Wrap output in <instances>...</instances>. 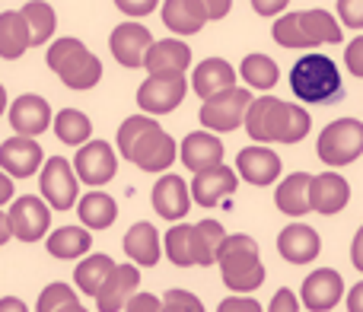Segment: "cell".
Returning a JSON list of instances; mask_svg holds the SVG:
<instances>
[{
  "mask_svg": "<svg viewBox=\"0 0 363 312\" xmlns=\"http://www.w3.org/2000/svg\"><path fill=\"white\" fill-rule=\"evenodd\" d=\"M242 125L255 144H300L313 128V118L296 102H284L277 96H255Z\"/></svg>",
  "mask_w": 363,
  "mask_h": 312,
  "instance_id": "obj_1",
  "label": "cell"
},
{
  "mask_svg": "<svg viewBox=\"0 0 363 312\" xmlns=\"http://www.w3.org/2000/svg\"><path fill=\"white\" fill-rule=\"evenodd\" d=\"M118 150L128 162H134L144 172H166L176 162L179 144L150 115H131L118 128Z\"/></svg>",
  "mask_w": 363,
  "mask_h": 312,
  "instance_id": "obj_2",
  "label": "cell"
},
{
  "mask_svg": "<svg viewBox=\"0 0 363 312\" xmlns=\"http://www.w3.org/2000/svg\"><path fill=\"white\" fill-rule=\"evenodd\" d=\"M271 35L281 48H315V45H338L341 26L328 10H300L274 19Z\"/></svg>",
  "mask_w": 363,
  "mask_h": 312,
  "instance_id": "obj_3",
  "label": "cell"
},
{
  "mask_svg": "<svg viewBox=\"0 0 363 312\" xmlns=\"http://www.w3.org/2000/svg\"><path fill=\"white\" fill-rule=\"evenodd\" d=\"M220 274H223V284L233 290V294H252L264 284V264L262 255H258V243L245 233H236V236L223 239V249H220Z\"/></svg>",
  "mask_w": 363,
  "mask_h": 312,
  "instance_id": "obj_4",
  "label": "cell"
},
{
  "mask_svg": "<svg viewBox=\"0 0 363 312\" xmlns=\"http://www.w3.org/2000/svg\"><path fill=\"white\" fill-rule=\"evenodd\" d=\"M48 67L57 74V80L67 89H93L102 80V61L80 42V38H55V45H48L45 55Z\"/></svg>",
  "mask_w": 363,
  "mask_h": 312,
  "instance_id": "obj_5",
  "label": "cell"
},
{
  "mask_svg": "<svg viewBox=\"0 0 363 312\" xmlns=\"http://www.w3.org/2000/svg\"><path fill=\"white\" fill-rule=\"evenodd\" d=\"M290 89L300 102H309V106H319V102H332L338 99L341 93V70L338 64L332 61L322 51H313V55L300 57L290 70Z\"/></svg>",
  "mask_w": 363,
  "mask_h": 312,
  "instance_id": "obj_6",
  "label": "cell"
},
{
  "mask_svg": "<svg viewBox=\"0 0 363 312\" xmlns=\"http://www.w3.org/2000/svg\"><path fill=\"white\" fill-rule=\"evenodd\" d=\"M315 153H319V160L332 169L351 166L354 160L363 156V121H357V118L332 121V125L319 134Z\"/></svg>",
  "mask_w": 363,
  "mask_h": 312,
  "instance_id": "obj_7",
  "label": "cell"
},
{
  "mask_svg": "<svg viewBox=\"0 0 363 312\" xmlns=\"http://www.w3.org/2000/svg\"><path fill=\"white\" fill-rule=\"evenodd\" d=\"M252 99L255 96L249 93V89L242 87H230V89H220V93L207 96L204 106H201V125L207 128V131H236L239 125L245 121V112H249Z\"/></svg>",
  "mask_w": 363,
  "mask_h": 312,
  "instance_id": "obj_8",
  "label": "cell"
},
{
  "mask_svg": "<svg viewBox=\"0 0 363 312\" xmlns=\"http://www.w3.org/2000/svg\"><path fill=\"white\" fill-rule=\"evenodd\" d=\"M38 188H42V198L55 211H70L77 204V191H80V179L74 172V162H67L64 156L45 160L42 175H38Z\"/></svg>",
  "mask_w": 363,
  "mask_h": 312,
  "instance_id": "obj_9",
  "label": "cell"
},
{
  "mask_svg": "<svg viewBox=\"0 0 363 312\" xmlns=\"http://www.w3.org/2000/svg\"><path fill=\"white\" fill-rule=\"evenodd\" d=\"M10 226H13V236L19 243H38V239L48 236V226H51V204L35 194H23L10 204Z\"/></svg>",
  "mask_w": 363,
  "mask_h": 312,
  "instance_id": "obj_10",
  "label": "cell"
},
{
  "mask_svg": "<svg viewBox=\"0 0 363 312\" xmlns=\"http://www.w3.org/2000/svg\"><path fill=\"white\" fill-rule=\"evenodd\" d=\"M188 93L185 77H157L150 74L138 89V106L147 115H169L182 106Z\"/></svg>",
  "mask_w": 363,
  "mask_h": 312,
  "instance_id": "obj_11",
  "label": "cell"
},
{
  "mask_svg": "<svg viewBox=\"0 0 363 312\" xmlns=\"http://www.w3.org/2000/svg\"><path fill=\"white\" fill-rule=\"evenodd\" d=\"M74 172L80 182L86 185H106L115 172H118V156L106 144V140H86L77 147V160H74Z\"/></svg>",
  "mask_w": 363,
  "mask_h": 312,
  "instance_id": "obj_12",
  "label": "cell"
},
{
  "mask_svg": "<svg viewBox=\"0 0 363 312\" xmlns=\"http://www.w3.org/2000/svg\"><path fill=\"white\" fill-rule=\"evenodd\" d=\"M153 45V35L144 23H121L112 29V38H108V48H112V57L128 70L144 67V57Z\"/></svg>",
  "mask_w": 363,
  "mask_h": 312,
  "instance_id": "obj_13",
  "label": "cell"
},
{
  "mask_svg": "<svg viewBox=\"0 0 363 312\" xmlns=\"http://www.w3.org/2000/svg\"><path fill=\"white\" fill-rule=\"evenodd\" d=\"M45 153L42 147L35 144V138H26V134H16V138L4 140L0 144V169L10 172L13 179H29L42 169Z\"/></svg>",
  "mask_w": 363,
  "mask_h": 312,
  "instance_id": "obj_14",
  "label": "cell"
},
{
  "mask_svg": "<svg viewBox=\"0 0 363 312\" xmlns=\"http://www.w3.org/2000/svg\"><path fill=\"white\" fill-rule=\"evenodd\" d=\"M345 300V277L335 268H319L303 281V306L313 312H328Z\"/></svg>",
  "mask_w": 363,
  "mask_h": 312,
  "instance_id": "obj_15",
  "label": "cell"
},
{
  "mask_svg": "<svg viewBox=\"0 0 363 312\" xmlns=\"http://www.w3.org/2000/svg\"><path fill=\"white\" fill-rule=\"evenodd\" d=\"M140 287V271L138 264H115L112 274L106 277V284L96 294V309L99 312H118L128 306L134 294Z\"/></svg>",
  "mask_w": 363,
  "mask_h": 312,
  "instance_id": "obj_16",
  "label": "cell"
},
{
  "mask_svg": "<svg viewBox=\"0 0 363 312\" xmlns=\"http://www.w3.org/2000/svg\"><path fill=\"white\" fill-rule=\"evenodd\" d=\"M236 185H239V175L233 172L230 166L217 162V166H211V169L194 172L191 198L198 201V204H204V207H213V204H220L223 198L236 194Z\"/></svg>",
  "mask_w": 363,
  "mask_h": 312,
  "instance_id": "obj_17",
  "label": "cell"
},
{
  "mask_svg": "<svg viewBox=\"0 0 363 312\" xmlns=\"http://www.w3.org/2000/svg\"><path fill=\"white\" fill-rule=\"evenodd\" d=\"M188 64H191V48L179 38H160L144 57V67L157 77H185Z\"/></svg>",
  "mask_w": 363,
  "mask_h": 312,
  "instance_id": "obj_18",
  "label": "cell"
},
{
  "mask_svg": "<svg viewBox=\"0 0 363 312\" xmlns=\"http://www.w3.org/2000/svg\"><path fill=\"white\" fill-rule=\"evenodd\" d=\"M150 201L163 220H182L188 213V207H191V188L185 185L182 175L166 172V175H160L157 185H153Z\"/></svg>",
  "mask_w": 363,
  "mask_h": 312,
  "instance_id": "obj_19",
  "label": "cell"
},
{
  "mask_svg": "<svg viewBox=\"0 0 363 312\" xmlns=\"http://www.w3.org/2000/svg\"><path fill=\"white\" fill-rule=\"evenodd\" d=\"M10 125L16 134H26V138H38L51 128V106L35 93L19 96L10 106Z\"/></svg>",
  "mask_w": 363,
  "mask_h": 312,
  "instance_id": "obj_20",
  "label": "cell"
},
{
  "mask_svg": "<svg viewBox=\"0 0 363 312\" xmlns=\"http://www.w3.org/2000/svg\"><path fill=\"white\" fill-rule=\"evenodd\" d=\"M277 252H281V258L290 264H309L322 252V239L313 226L290 223V226H284V233L277 236Z\"/></svg>",
  "mask_w": 363,
  "mask_h": 312,
  "instance_id": "obj_21",
  "label": "cell"
},
{
  "mask_svg": "<svg viewBox=\"0 0 363 312\" xmlns=\"http://www.w3.org/2000/svg\"><path fill=\"white\" fill-rule=\"evenodd\" d=\"M313 211L322 213V217H332V213H341L351 201V185H347L345 175L338 172H322V175H313Z\"/></svg>",
  "mask_w": 363,
  "mask_h": 312,
  "instance_id": "obj_22",
  "label": "cell"
},
{
  "mask_svg": "<svg viewBox=\"0 0 363 312\" xmlns=\"http://www.w3.org/2000/svg\"><path fill=\"white\" fill-rule=\"evenodd\" d=\"M236 172L242 175L249 185H271L281 175V156L268 147H245L236 156Z\"/></svg>",
  "mask_w": 363,
  "mask_h": 312,
  "instance_id": "obj_23",
  "label": "cell"
},
{
  "mask_svg": "<svg viewBox=\"0 0 363 312\" xmlns=\"http://www.w3.org/2000/svg\"><path fill=\"white\" fill-rule=\"evenodd\" d=\"M182 162H185L188 172H201V169H211L217 162H223V144H220L213 134L204 131H191L182 138Z\"/></svg>",
  "mask_w": 363,
  "mask_h": 312,
  "instance_id": "obj_24",
  "label": "cell"
},
{
  "mask_svg": "<svg viewBox=\"0 0 363 312\" xmlns=\"http://www.w3.org/2000/svg\"><path fill=\"white\" fill-rule=\"evenodd\" d=\"M309 191H313V175L309 172H290L274 191L277 211L287 213V217H303V213H309L313 211V198H309Z\"/></svg>",
  "mask_w": 363,
  "mask_h": 312,
  "instance_id": "obj_25",
  "label": "cell"
},
{
  "mask_svg": "<svg viewBox=\"0 0 363 312\" xmlns=\"http://www.w3.org/2000/svg\"><path fill=\"white\" fill-rule=\"evenodd\" d=\"M160 233L153 223H134L131 230L125 233V252L128 258H131L134 264H140V268H153V264L160 262V255H163V249H160Z\"/></svg>",
  "mask_w": 363,
  "mask_h": 312,
  "instance_id": "obj_26",
  "label": "cell"
},
{
  "mask_svg": "<svg viewBox=\"0 0 363 312\" xmlns=\"http://www.w3.org/2000/svg\"><path fill=\"white\" fill-rule=\"evenodd\" d=\"M236 74L239 70H233L230 61H223V57H207V61H201L198 70H194L191 87L201 99H207V96L220 93V89L236 87Z\"/></svg>",
  "mask_w": 363,
  "mask_h": 312,
  "instance_id": "obj_27",
  "label": "cell"
},
{
  "mask_svg": "<svg viewBox=\"0 0 363 312\" xmlns=\"http://www.w3.org/2000/svg\"><path fill=\"white\" fill-rule=\"evenodd\" d=\"M32 48V32L26 26L23 13L4 10L0 13V57L4 61H16Z\"/></svg>",
  "mask_w": 363,
  "mask_h": 312,
  "instance_id": "obj_28",
  "label": "cell"
},
{
  "mask_svg": "<svg viewBox=\"0 0 363 312\" xmlns=\"http://www.w3.org/2000/svg\"><path fill=\"white\" fill-rule=\"evenodd\" d=\"M223 239H226V230H223V223H217V220L194 223L191 226V255H194V264H201V268L217 264L220 249H223Z\"/></svg>",
  "mask_w": 363,
  "mask_h": 312,
  "instance_id": "obj_29",
  "label": "cell"
},
{
  "mask_svg": "<svg viewBox=\"0 0 363 312\" xmlns=\"http://www.w3.org/2000/svg\"><path fill=\"white\" fill-rule=\"evenodd\" d=\"M48 252L55 258H83L89 249H93V236H89L86 226H57L55 233H48Z\"/></svg>",
  "mask_w": 363,
  "mask_h": 312,
  "instance_id": "obj_30",
  "label": "cell"
},
{
  "mask_svg": "<svg viewBox=\"0 0 363 312\" xmlns=\"http://www.w3.org/2000/svg\"><path fill=\"white\" fill-rule=\"evenodd\" d=\"M77 213H80V223L86 226V230H108V226L118 220V204H115V198H108L106 191H89L80 198Z\"/></svg>",
  "mask_w": 363,
  "mask_h": 312,
  "instance_id": "obj_31",
  "label": "cell"
},
{
  "mask_svg": "<svg viewBox=\"0 0 363 312\" xmlns=\"http://www.w3.org/2000/svg\"><path fill=\"white\" fill-rule=\"evenodd\" d=\"M163 23L169 26L176 35H194L204 29V13L194 0H166L163 4Z\"/></svg>",
  "mask_w": 363,
  "mask_h": 312,
  "instance_id": "obj_32",
  "label": "cell"
},
{
  "mask_svg": "<svg viewBox=\"0 0 363 312\" xmlns=\"http://www.w3.org/2000/svg\"><path fill=\"white\" fill-rule=\"evenodd\" d=\"M112 268H115V262L108 255H99V252L89 255L86 252V258H83V262L77 264V271H74V281L86 296H96L99 294V287L106 284V277L112 274Z\"/></svg>",
  "mask_w": 363,
  "mask_h": 312,
  "instance_id": "obj_33",
  "label": "cell"
},
{
  "mask_svg": "<svg viewBox=\"0 0 363 312\" xmlns=\"http://www.w3.org/2000/svg\"><path fill=\"white\" fill-rule=\"evenodd\" d=\"M55 134L61 144L80 147V144H86L89 134H93V121H89L80 108H61V112L55 115Z\"/></svg>",
  "mask_w": 363,
  "mask_h": 312,
  "instance_id": "obj_34",
  "label": "cell"
},
{
  "mask_svg": "<svg viewBox=\"0 0 363 312\" xmlns=\"http://www.w3.org/2000/svg\"><path fill=\"white\" fill-rule=\"evenodd\" d=\"M19 13H23L26 26H29V32H32V45L51 42V35H55V26H57L55 6L45 4V0H29V4H26Z\"/></svg>",
  "mask_w": 363,
  "mask_h": 312,
  "instance_id": "obj_35",
  "label": "cell"
},
{
  "mask_svg": "<svg viewBox=\"0 0 363 312\" xmlns=\"http://www.w3.org/2000/svg\"><path fill=\"white\" fill-rule=\"evenodd\" d=\"M239 77L252 89H271L281 80V70H277L274 57H268V55H245L242 64H239Z\"/></svg>",
  "mask_w": 363,
  "mask_h": 312,
  "instance_id": "obj_36",
  "label": "cell"
},
{
  "mask_svg": "<svg viewBox=\"0 0 363 312\" xmlns=\"http://www.w3.org/2000/svg\"><path fill=\"white\" fill-rule=\"evenodd\" d=\"M35 309H38V312H83V303L77 300L74 287H67V284L55 281V284H48V287L42 290V296H38Z\"/></svg>",
  "mask_w": 363,
  "mask_h": 312,
  "instance_id": "obj_37",
  "label": "cell"
},
{
  "mask_svg": "<svg viewBox=\"0 0 363 312\" xmlns=\"http://www.w3.org/2000/svg\"><path fill=\"white\" fill-rule=\"evenodd\" d=\"M166 255L176 268H191L194 264V255H191V226H172L166 233Z\"/></svg>",
  "mask_w": 363,
  "mask_h": 312,
  "instance_id": "obj_38",
  "label": "cell"
},
{
  "mask_svg": "<svg viewBox=\"0 0 363 312\" xmlns=\"http://www.w3.org/2000/svg\"><path fill=\"white\" fill-rule=\"evenodd\" d=\"M163 312H204L201 300L188 290H166L163 296Z\"/></svg>",
  "mask_w": 363,
  "mask_h": 312,
  "instance_id": "obj_39",
  "label": "cell"
},
{
  "mask_svg": "<svg viewBox=\"0 0 363 312\" xmlns=\"http://www.w3.org/2000/svg\"><path fill=\"white\" fill-rule=\"evenodd\" d=\"M338 16L351 29H363V0H338Z\"/></svg>",
  "mask_w": 363,
  "mask_h": 312,
  "instance_id": "obj_40",
  "label": "cell"
},
{
  "mask_svg": "<svg viewBox=\"0 0 363 312\" xmlns=\"http://www.w3.org/2000/svg\"><path fill=\"white\" fill-rule=\"evenodd\" d=\"M157 4L160 0H115V6H118L125 16H150L153 10H157Z\"/></svg>",
  "mask_w": 363,
  "mask_h": 312,
  "instance_id": "obj_41",
  "label": "cell"
},
{
  "mask_svg": "<svg viewBox=\"0 0 363 312\" xmlns=\"http://www.w3.org/2000/svg\"><path fill=\"white\" fill-rule=\"evenodd\" d=\"M345 64L354 77H363V35H357L351 45L345 48Z\"/></svg>",
  "mask_w": 363,
  "mask_h": 312,
  "instance_id": "obj_42",
  "label": "cell"
},
{
  "mask_svg": "<svg viewBox=\"0 0 363 312\" xmlns=\"http://www.w3.org/2000/svg\"><path fill=\"white\" fill-rule=\"evenodd\" d=\"M125 309L128 312H163V300H157L153 294H134Z\"/></svg>",
  "mask_w": 363,
  "mask_h": 312,
  "instance_id": "obj_43",
  "label": "cell"
},
{
  "mask_svg": "<svg viewBox=\"0 0 363 312\" xmlns=\"http://www.w3.org/2000/svg\"><path fill=\"white\" fill-rule=\"evenodd\" d=\"M194 4L201 6V13H204L207 23H211V19H223L226 13L233 10V0H194Z\"/></svg>",
  "mask_w": 363,
  "mask_h": 312,
  "instance_id": "obj_44",
  "label": "cell"
},
{
  "mask_svg": "<svg viewBox=\"0 0 363 312\" xmlns=\"http://www.w3.org/2000/svg\"><path fill=\"white\" fill-rule=\"evenodd\" d=\"M268 309L271 312H296V309H300V303H296V296L290 294V290H277Z\"/></svg>",
  "mask_w": 363,
  "mask_h": 312,
  "instance_id": "obj_45",
  "label": "cell"
},
{
  "mask_svg": "<svg viewBox=\"0 0 363 312\" xmlns=\"http://www.w3.org/2000/svg\"><path fill=\"white\" fill-rule=\"evenodd\" d=\"M287 4L290 0H252V10H255L258 16H277V13H284Z\"/></svg>",
  "mask_w": 363,
  "mask_h": 312,
  "instance_id": "obj_46",
  "label": "cell"
},
{
  "mask_svg": "<svg viewBox=\"0 0 363 312\" xmlns=\"http://www.w3.org/2000/svg\"><path fill=\"white\" fill-rule=\"evenodd\" d=\"M220 312H262V309H258L255 300H223Z\"/></svg>",
  "mask_w": 363,
  "mask_h": 312,
  "instance_id": "obj_47",
  "label": "cell"
},
{
  "mask_svg": "<svg viewBox=\"0 0 363 312\" xmlns=\"http://www.w3.org/2000/svg\"><path fill=\"white\" fill-rule=\"evenodd\" d=\"M13 198H16V194H13V175L0 169V207H4V204H10Z\"/></svg>",
  "mask_w": 363,
  "mask_h": 312,
  "instance_id": "obj_48",
  "label": "cell"
},
{
  "mask_svg": "<svg viewBox=\"0 0 363 312\" xmlns=\"http://www.w3.org/2000/svg\"><path fill=\"white\" fill-rule=\"evenodd\" d=\"M351 262H354V268L363 274V226L357 230V236H354V245H351Z\"/></svg>",
  "mask_w": 363,
  "mask_h": 312,
  "instance_id": "obj_49",
  "label": "cell"
},
{
  "mask_svg": "<svg viewBox=\"0 0 363 312\" xmlns=\"http://www.w3.org/2000/svg\"><path fill=\"white\" fill-rule=\"evenodd\" d=\"M347 309L363 312V281L357 284V287H351V294H347Z\"/></svg>",
  "mask_w": 363,
  "mask_h": 312,
  "instance_id": "obj_50",
  "label": "cell"
},
{
  "mask_svg": "<svg viewBox=\"0 0 363 312\" xmlns=\"http://www.w3.org/2000/svg\"><path fill=\"white\" fill-rule=\"evenodd\" d=\"M13 236V226H10V217H6L4 211H0V245H6Z\"/></svg>",
  "mask_w": 363,
  "mask_h": 312,
  "instance_id": "obj_51",
  "label": "cell"
},
{
  "mask_svg": "<svg viewBox=\"0 0 363 312\" xmlns=\"http://www.w3.org/2000/svg\"><path fill=\"white\" fill-rule=\"evenodd\" d=\"M0 312H26V303H19L16 296H6L0 300Z\"/></svg>",
  "mask_w": 363,
  "mask_h": 312,
  "instance_id": "obj_52",
  "label": "cell"
},
{
  "mask_svg": "<svg viewBox=\"0 0 363 312\" xmlns=\"http://www.w3.org/2000/svg\"><path fill=\"white\" fill-rule=\"evenodd\" d=\"M4 108H6V89H4V83H0V115H4Z\"/></svg>",
  "mask_w": 363,
  "mask_h": 312,
  "instance_id": "obj_53",
  "label": "cell"
}]
</instances>
